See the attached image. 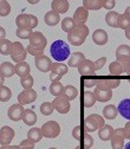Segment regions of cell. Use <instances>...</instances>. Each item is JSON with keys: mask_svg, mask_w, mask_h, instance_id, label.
<instances>
[{"mask_svg": "<svg viewBox=\"0 0 130 149\" xmlns=\"http://www.w3.org/2000/svg\"><path fill=\"white\" fill-rule=\"evenodd\" d=\"M51 56L53 57L54 61H57V63H62L70 58V47L69 45L63 42V40H56L52 43L50 47Z\"/></svg>", "mask_w": 130, "mask_h": 149, "instance_id": "cell-1", "label": "cell"}, {"mask_svg": "<svg viewBox=\"0 0 130 149\" xmlns=\"http://www.w3.org/2000/svg\"><path fill=\"white\" fill-rule=\"evenodd\" d=\"M88 34H89V29L85 25H76L75 29L70 33H67V40L72 45L79 46L85 42Z\"/></svg>", "mask_w": 130, "mask_h": 149, "instance_id": "cell-2", "label": "cell"}, {"mask_svg": "<svg viewBox=\"0 0 130 149\" xmlns=\"http://www.w3.org/2000/svg\"><path fill=\"white\" fill-rule=\"evenodd\" d=\"M105 125L104 118L97 114H91L84 120V129L86 133H94Z\"/></svg>", "mask_w": 130, "mask_h": 149, "instance_id": "cell-3", "label": "cell"}, {"mask_svg": "<svg viewBox=\"0 0 130 149\" xmlns=\"http://www.w3.org/2000/svg\"><path fill=\"white\" fill-rule=\"evenodd\" d=\"M15 24L18 26V29H34L38 25V19H37L35 15H32V14H25V13H22L17 17L15 19Z\"/></svg>", "mask_w": 130, "mask_h": 149, "instance_id": "cell-4", "label": "cell"}, {"mask_svg": "<svg viewBox=\"0 0 130 149\" xmlns=\"http://www.w3.org/2000/svg\"><path fill=\"white\" fill-rule=\"evenodd\" d=\"M40 129L43 132L44 137H47V139H54V137H57L59 135V133H60V127L56 121L45 122L42 125Z\"/></svg>", "mask_w": 130, "mask_h": 149, "instance_id": "cell-5", "label": "cell"}, {"mask_svg": "<svg viewBox=\"0 0 130 149\" xmlns=\"http://www.w3.org/2000/svg\"><path fill=\"white\" fill-rule=\"evenodd\" d=\"M26 56H27V50L23 46V44L20 42H14L13 43V51L11 53L12 61H14L17 64L25 62Z\"/></svg>", "mask_w": 130, "mask_h": 149, "instance_id": "cell-6", "label": "cell"}, {"mask_svg": "<svg viewBox=\"0 0 130 149\" xmlns=\"http://www.w3.org/2000/svg\"><path fill=\"white\" fill-rule=\"evenodd\" d=\"M67 73V66L64 63H53L52 69L50 71L51 82H59V79Z\"/></svg>", "mask_w": 130, "mask_h": 149, "instance_id": "cell-7", "label": "cell"}, {"mask_svg": "<svg viewBox=\"0 0 130 149\" xmlns=\"http://www.w3.org/2000/svg\"><path fill=\"white\" fill-rule=\"evenodd\" d=\"M124 139H125V132L124 128H118L115 129L114 135L111 137V147L113 149H123L124 146Z\"/></svg>", "mask_w": 130, "mask_h": 149, "instance_id": "cell-8", "label": "cell"}, {"mask_svg": "<svg viewBox=\"0 0 130 149\" xmlns=\"http://www.w3.org/2000/svg\"><path fill=\"white\" fill-rule=\"evenodd\" d=\"M53 104V108L58 111L59 114H66L69 113V110H70V101L67 97H65L64 95L62 96H58V97H56L52 102Z\"/></svg>", "mask_w": 130, "mask_h": 149, "instance_id": "cell-9", "label": "cell"}, {"mask_svg": "<svg viewBox=\"0 0 130 149\" xmlns=\"http://www.w3.org/2000/svg\"><path fill=\"white\" fill-rule=\"evenodd\" d=\"M78 72L82 74V76H85V77L95 76V72H96L95 63L91 62V61H89V59H84V61L78 65Z\"/></svg>", "mask_w": 130, "mask_h": 149, "instance_id": "cell-10", "label": "cell"}, {"mask_svg": "<svg viewBox=\"0 0 130 149\" xmlns=\"http://www.w3.org/2000/svg\"><path fill=\"white\" fill-rule=\"evenodd\" d=\"M35 100H37V92L33 89H24V91H22L18 95V101H19V104L22 105L33 103Z\"/></svg>", "mask_w": 130, "mask_h": 149, "instance_id": "cell-11", "label": "cell"}, {"mask_svg": "<svg viewBox=\"0 0 130 149\" xmlns=\"http://www.w3.org/2000/svg\"><path fill=\"white\" fill-rule=\"evenodd\" d=\"M24 113H25V109L23 108L22 104H13L10 107L8 111H7V116L10 120L14 121V122H18L23 120V116H24Z\"/></svg>", "mask_w": 130, "mask_h": 149, "instance_id": "cell-12", "label": "cell"}, {"mask_svg": "<svg viewBox=\"0 0 130 149\" xmlns=\"http://www.w3.org/2000/svg\"><path fill=\"white\" fill-rule=\"evenodd\" d=\"M34 63H35L37 69H38L39 71H42V72H49V71H51L52 65H53V63L51 62V59L49 57H46L45 54H42V56H39V57H35Z\"/></svg>", "mask_w": 130, "mask_h": 149, "instance_id": "cell-13", "label": "cell"}, {"mask_svg": "<svg viewBox=\"0 0 130 149\" xmlns=\"http://www.w3.org/2000/svg\"><path fill=\"white\" fill-rule=\"evenodd\" d=\"M121 84L120 79H114V78H99L97 82L96 88L102 89V90H113L117 88Z\"/></svg>", "mask_w": 130, "mask_h": 149, "instance_id": "cell-14", "label": "cell"}, {"mask_svg": "<svg viewBox=\"0 0 130 149\" xmlns=\"http://www.w3.org/2000/svg\"><path fill=\"white\" fill-rule=\"evenodd\" d=\"M47 44V40L45 38V36L42 32H33L31 38H30V45L33 47H40V49H45Z\"/></svg>", "mask_w": 130, "mask_h": 149, "instance_id": "cell-15", "label": "cell"}, {"mask_svg": "<svg viewBox=\"0 0 130 149\" xmlns=\"http://www.w3.org/2000/svg\"><path fill=\"white\" fill-rule=\"evenodd\" d=\"M13 137H14V130L11 127L5 125L1 128V130H0V143H1V146H8L13 140Z\"/></svg>", "mask_w": 130, "mask_h": 149, "instance_id": "cell-16", "label": "cell"}, {"mask_svg": "<svg viewBox=\"0 0 130 149\" xmlns=\"http://www.w3.org/2000/svg\"><path fill=\"white\" fill-rule=\"evenodd\" d=\"M116 59L121 63L130 61V46L120 45L116 50Z\"/></svg>", "mask_w": 130, "mask_h": 149, "instance_id": "cell-17", "label": "cell"}, {"mask_svg": "<svg viewBox=\"0 0 130 149\" xmlns=\"http://www.w3.org/2000/svg\"><path fill=\"white\" fill-rule=\"evenodd\" d=\"M88 17H89V12L88 10H85L83 6L78 7L73 14V20H75L76 25H85V22L88 20Z\"/></svg>", "mask_w": 130, "mask_h": 149, "instance_id": "cell-18", "label": "cell"}, {"mask_svg": "<svg viewBox=\"0 0 130 149\" xmlns=\"http://www.w3.org/2000/svg\"><path fill=\"white\" fill-rule=\"evenodd\" d=\"M117 109H118V113L121 114L122 117H124L128 121H130V98L122 100L120 102Z\"/></svg>", "mask_w": 130, "mask_h": 149, "instance_id": "cell-19", "label": "cell"}, {"mask_svg": "<svg viewBox=\"0 0 130 149\" xmlns=\"http://www.w3.org/2000/svg\"><path fill=\"white\" fill-rule=\"evenodd\" d=\"M92 40L97 45H105L108 43V33L104 30L98 29L92 33Z\"/></svg>", "mask_w": 130, "mask_h": 149, "instance_id": "cell-20", "label": "cell"}, {"mask_svg": "<svg viewBox=\"0 0 130 149\" xmlns=\"http://www.w3.org/2000/svg\"><path fill=\"white\" fill-rule=\"evenodd\" d=\"M51 7L52 11L59 13H66L69 10V1L66 0H53L51 3Z\"/></svg>", "mask_w": 130, "mask_h": 149, "instance_id": "cell-21", "label": "cell"}, {"mask_svg": "<svg viewBox=\"0 0 130 149\" xmlns=\"http://www.w3.org/2000/svg\"><path fill=\"white\" fill-rule=\"evenodd\" d=\"M114 132H115V129L110 124H105L103 128H101L98 130V137L102 141H109V140H111V137H113Z\"/></svg>", "mask_w": 130, "mask_h": 149, "instance_id": "cell-22", "label": "cell"}, {"mask_svg": "<svg viewBox=\"0 0 130 149\" xmlns=\"http://www.w3.org/2000/svg\"><path fill=\"white\" fill-rule=\"evenodd\" d=\"M94 94L96 96V100L98 102H108L113 97V90H102V89H95Z\"/></svg>", "mask_w": 130, "mask_h": 149, "instance_id": "cell-23", "label": "cell"}, {"mask_svg": "<svg viewBox=\"0 0 130 149\" xmlns=\"http://www.w3.org/2000/svg\"><path fill=\"white\" fill-rule=\"evenodd\" d=\"M0 73H1V77H12L15 73V66L8 62H5L0 66Z\"/></svg>", "mask_w": 130, "mask_h": 149, "instance_id": "cell-24", "label": "cell"}, {"mask_svg": "<svg viewBox=\"0 0 130 149\" xmlns=\"http://www.w3.org/2000/svg\"><path fill=\"white\" fill-rule=\"evenodd\" d=\"M44 20H45L46 25H49V26H56V25L59 23L60 17H59V14H58L57 12L50 11V12H47V13L45 14Z\"/></svg>", "mask_w": 130, "mask_h": 149, "instance_id": "cell-25", "label": "cell"}, {"mask_svg": "<svg viewBox=\"0 0 130 149\" xmlns=\"http://www.w3.org/2000/svg\"><path fill=\"white\" fill-rule=\"evenodd\" d=\"M118 18L120 14L115 11H109L105 15V22L110 27H118Z\"/></svg>", "mask_w": 130, "mask_h": 149, "instance_id": "cell-26", "label": "cell"}, {"mask_svg": "<svg viewBox=\"0 0 130 149\" xmlns=\"http://www.w3.org/2000/svg\"><path fill=\"white\" fill-rule=\"evenodd\" d=\"M85 59L84 54L82 52H73L69 58V66L71 68H78V65Z\"/></svg>", "mask_w": 130, "mask_h": 149, "instance_id": "cell-27", "label": "cell"}, {"mask_svg": "<svg viewBox=\"0 0 130 149\" xmlns=\"http://www.w3.org/2000/svg\"><path fill=\"white\" fill-rule=\"evenodd\" d=\"M30 71H31V69H30V65H29L26 62L18 63V64L15 65V73H17L18 76L20 77V78L29 76V74H30Z\"/></svg>", "mask_w": 130, "mask_h": 149, "instance_id": "cell-28", "label": "cell"}, {"mask_svg": "<svg viewBox=\"0 0 130 149\" xmlns=\"http://www.w3.org/2000/svg\"><path fill=\"white\" fill-rule=\"evenodd\" d=\"M83 7L85 10H91V11H97L103 7V0H84L83 1Z\"/></svg>", "mask_w": 130, "mask_h": 149, "instance_id": "cell-29", "label": "cell"}, {"mask_svg": "<svg viewBox=\"0 0 130 149\" xmlns=\"http://www.w3.org/2000/svg\"><path fill=\"white\" fill-rule=\"evenodd\" d=\"M43 136H44L43 132H42V129H39V128H31L29 130V133H27V139L30 141H32L33 143L39 142Z\"/></svg>", "mask_w": 130, "mask_h": 149, "instance_id": "cell-30", "label": "cell"}, {"mask_svg": "<svg viewBox=\"0 0 130 149\" xmlns=\"http://www.w3.org/2000/svg\"><path fill=\"white\" fill-rule=\"evenodd\" d=\"M117 114H118V109H117L115 105H113V104L105 105L104 109H103V116H104L105 118H108V120H114V118H116Z\"/></svg>", "mask_w": 130, "mask_h": 149, "instance_id": "cell-31", "label": "cell"}, {"mask_svg": "<svg viewBox=\"0 0 130 149\" xmlns=\"http://www.w3.org/2000/svg\"><path fill=\"white\" fill-rule=\"evenodd\" d=\"M23 121L26 125H34V123L37 122V115L32 109H26L24 116H23Z\"/></svg>", "mask_w": 130, "mask_h": 149, "instance_id": "cell-32", "label": "cell"}, {"mask_svg": "<svg viewBox=\"0 0 130 149\" xmlns=\"http://www.w3.org/2000/svg\"><path fill=\"white\" fill-rule=\"evenodd\" d=\"M50 92H51V95L56 96V97H58V96H62L64 94V89L65 86H63V84L60 82H52L51 85H50Z\"/></svg>", "mask_w": 130, "mask_h": 149, "instance_id": "cell-33", "label": "cell"}, {"mask_svg": "<svg viewBox=\"0 0 130 149\" xmlns=\"http://www.w3.org/2000/svg\"><path fill=\"white\" fill-rule=\"evenodd\" d=\"M109 72L113 74V76H118V74H122L124 71V68L122 65L121 62L116 61V62H113V63H110L109 65Z\"/></svg>", "mask_w": 130, "mask_h": 149, "instance_id": "cell-34", "label": "cell"}, {"mask_svg": "<svg viewBox=\"0 0 130 149\" xmlns=\"http://www.w3.org/2000/svg\"><path fill=\"white\" fill-rule=\"evenodd\" d=\"M13 51V43L8 39H1L0 40V52L4 56L11 54Z\"/></svg>", "mask_w": 130, "mask_h": 149, "instance_id": "cell-35", "label": "cell"}, {"mask_svg": "<svg viewBox=\"0 0 130 149\" xmlns=\"http://www.w3.org/2000/svg\"><path fill=\"white\" fill-rule=\"evenodd\" d=\"M75 27H76V23H75V20H73V18L66 17V18H64V19H63V22H62V30L64 32L70 33Z\"/></svg>", "mask_w": 130, "mask_h": 149, "instance_id": "cell-36", "label": "cell"}, {"mask_svg": "<svg viewBox=\"0 0 130 149\" xmlns=\"http://www.w3.org/2000/svg\"><path fill=\"white\" fill-rule=\"evenodd\" d=\"M96 96L94 92H91V91H85L84 92V105L86 108H91V107H94L95 103H96Z\"/></svg>", "mask_w": 130, "mask_h": 149, "instance_id": "cell-37", "label": "cell"}, {"mask_svg": "<svg viewBox=\"0 0 130 149\" xmlns=\"http://www.w3.org/2000/svg\"><path fill=\"white\" fill-rule=\"evenodd\" d=\"M63 95L65 97H67L69 101H73L78 95V90L75 86H72V85H66L65 89H64V94Z\"/></svg>", "mask_w": 130, "mask_h": 149, "instance_id": "cell-38", "label": "cell"}, {"mask_svg": "<svg viewBox=\"0 0 130 149\" xmlns=\"http://www.w3.org/2000/svg\"><path fill=\"white\" fill-rule=\"evenodd\" d=\"M12 96V91L10 88H7L6 85H1L0 86V101L1 102H7L10 101Z\"/></svg>", "mask_w": 130, "mask_h": 149, "instance_id": "cell-39", "label": "cell"}, {"mask_svg": "<svg viewBox=\"0 0 130 149\" xmlns=\"http://www.w3.org/2000/svg\"><path fill=\"white\" fill-rule=\"evenodd\" d=\"M32 33H33V31L30 29H17V31H15L17 37L20 39H30Z\"/></svg>", "mask_w": 130, "mask_h": 149, "instance_id": "cell-40", "label": "cell"}, {"mask_svg": "<svg viewBox=\"0 0 130 149\" xmlns=\"http://www.w3.org/2000/svg\"><path fill=\"white\" fill-rule=\"evenodd\" d=\"M53 104L50 103V102H44L42 105H40V113L44 115V116H49L53 113Z\"/></svg>", "mask_w": 130, "mask_h": 149, "instance_id": "cell-41", "label": "cell"}, {"mask_svg": "<svg viewBox=\"0 0 130 149\" xmlns=\"http://www.w3.org/2000/svg\"><path fill=\"white\" fill-rule=\"evenodd\" d=\"M11 12V6L6 0H1L0 1V15L1 17H6Z\"/></svg>", "mask_w": 130, "mask_h": 149, "instance_id": "cell-42", "label": "cell"}, {"mask_svg": "<svg viewBox=\"0 0 130 149\" xmlns=\"http://www.w3.org/2000/svg\"><path fill=\"white\" fill-rule=\"evenodd\" d=\"M118 27L120 29H123V30H128L130 27V20L124 15V14H120V18H118Z\"/></svg>", "mask_w": 130, "mask_h": 149, "instance_id": "cell-43", "label": "cell"}, {"mask_svg": "<svg viewBox=\"0 0 130 149\" xmlns=\"http://www.w3.org/2000/svg\"><path fill=\"white\" fill-rule=\"evenodd\" d=\"M20 84L24 89H32L33 86V77L31 76V74H29V76L26 77H23L20 78Z\"/></svg>", "mask_w": 130, "mask_h": 149, "instance_id": "cell-44", "label": "cell"}, {"mask_svg": "<svg viewBox=\"0 0 130 149\" xmlns=\"http://www.w3.org/2000/svg\"><path fill=\"white\" fill-rule=\"evenodd\" d=\"M26 50H27V53L34 56V57H39V56H42L43 52H44V49H40V47H33V46H31V45H29V46L26 47Z\"/></svg>", "mask_w": 130, "mask_h": 149, "instance_id": "cell-45", "label": "cell"}, {"mask_svg": "<svg viewBox=\"0 0 130 149\" xmlns=\"http://www.w3.org/2000/svg\"><path fill=\"white\" fill-rule=\"evenodd\" d=\"M92 146H94V139L89 133L84 134V148L85 149H90Z\"/></svg>", "mask_w": 130, "mask_h": 149, "instance_id": "cell-46", "label": "cell"}, {"mask_svg": "<svg viewBox=\"0 0 130 149\" xmlns=\"http://www.w3.org/2000/svg\"><path fill=\"white\" fill-rule=\"evenodd\" d=\"M97 82H98V79L94 78V76H91V77H86V78L84 79V86H85V88L95 86V85H97Z\"/></svg>", "mask_w": 130, "mask_h": 149, "instance_id": "cell-47", "label": "cell"}, {"mask_svg": "<svg viewBox=\"0 0 130 149\" xmlns=\"http://www.w3.org/2000/svg\"><path fill=\"white\" fill-rule=\"evenodd\" d=\"M19 146L22 147V149H33V148H34V143H33L32 141H30L29 139L22 141Z\"/></svg>", "mask_w": 130, "mask_h": 149, "instance_id": "cell-48", "label": "cell"}, {"mask_svg": "<svg viewBox=\"0 0 130 149\" xmlns=\"http://www.w3.org/2000/svg\"><path fill=\"white\" fill-rule=\"evenodd\" d=\"M116 5L115 0H103V7L106 10H113Z\"/></svg>", "mask_w": 130, "mask_h": 149, "instance_id": "cell-49", "label": "cell"}, {"mask_svg": "<svg viewBox=\"0 0 130 149\" xmlns=\"http://www.w3.org/2000/svg\"><path fill=\"white\" fill-rule=\"evenodd\" d=\"M105 62H106V58H105V57H101L99 59H97V61L95 62V66H96V70H101V69L104 66Z\"/></svg>", "mask_w": 130, "mask_h": 149, "instance_id": "cell-50", "label": "cell"}, {"mask_svg": "<svg viewBox=\"0 0 130 149\" xmlns=\"http://www.w3.org/2000/svg\"><path fill=\"white\" fill-rule=\"evenodd\" d=\"M79 130H81V127L77 125L75 127V129L72 130V136L73 139H76V140H81V135H79Z\"/></svg>", "mask_w": 130, "mask_h": 149, "instance_id": "cell-51", "label": "cell"}, {"mask_svg": "<svg viewBox=\"0 0 130 149\" xmlns=\"http://www.w3.org/2000/svg\"><path fill=\"white\" fill-rule=\"evenodd\" d=\"M124 132H125V139L130 140V121L125 124V127H124Z\"/></svg>", "mask_w": 130, "mask_h": 149, "instance_id": "cell-52", "label": "cell"}, {"mask_svg": "<svg viewBox=\"0 0 130 149\" xmlns=\"http://www.w3.org/2000/svg\"><path fill=\"white\" fill-rule=\"evenodd\" d=\"M1 149H22L20 146H1Z\"/></svg>", "mask_w": 130, "mask_h": 149, "instance_id": "cell-53", "label": "cell"}, {"mask_svg": "<svg viewBox=\"0 0 130 149\" xmlns=\"http://www.w3.org/2000/svg\"><path fill=\"white\" fill-rule=\"evenodd\" d=\"M122 65H123V68H124V71L127 72V71L130 69V61H128V62H123Z\"/></svg>", "mask_w": 130, "mask_h": 149, "instance_id": "cell-54", "label": "cell"}, {"mask_svg": "<svg viewBox=\"0 0 130 149\" xmlns=\"http://www.w3.org/2000/svg\"><path fill=\"white\" fill-rule=\"evenodd\" d=\"M124 15H125V17L128 18L129 20H130V6L125 8V11H124Z\"/></svg>", "mask_w": 130, "mask_h": 149, "instance_id": "cell-55", "label": "cell"}, {"mask_svg": "<svg viewBox=\"0 0 130 149\" xmlns=\"http://www.w3.org/2000/svg\"><path fill=\"white\" fill-rule=\"evenodd\" d=\"M125 37H127V38H128L129 40H130V27H129V29L125 31Z\"/></svg>", "mask_w": 130, "mask_h": 149, "instance_id": "cell-56", "label": "cell"}, {"mask_svg": "<svg viewBox=\"0 0 130 149\" xmlns=\"http://www.w3.org/2000/svg\"><path fill=\"white\" fill-rule=\"evenodd\" d=\"M0 30H1V39H5V30H4V27H0Z\"/></svg>", "mask_w": 130, "mask_h": 149, "instance_id": "cell-57", "label": "cell"}, {"mask_svg": "<svg viewBox=\"0 0 130 149\" xmlns=\"http://www.w3.org/2000/svg\"><path fill=\"white\" fill-rule=\"evenodd\" d=\"M29 3L30 4H37L38 3V0H29Z\"/></svg>", "mask_w": 130, "mask_h": 149, "instance_id": "cell-58", "label": "cell"}, {"mask_svg": "<svg viewBox=\"0 0 130 149\" xmlns=\"http://www.w3.org/2000/svg\"><path fill=\"white\" fill-rule=\"evenodd\" d=\"M124 149H130V142H129L128 144H125V147H124Z\"/></svg>", "mask_w": 130, "mask_h": 149, "instance_id": "cell-59", "label": "cell"}, {"mask_svg": "<svg viewBox=\"0 0 130 149\" xmlns=\"http://www.w3.org/2000/svg\"><path fill=\"white\" fill-rule=\"evenodd\" d=\"M127 74H128V76H129V78H130V69L127 71Z\"/></svg>", "mask_w": 130, "mask_h": 149, "instance_id": "cell-60", "label": "cell"}, {"mask_svg": "<svg viewBox=\"0 0 130 149\" xmlns=\"http://www.w3.org/2000/svg\"><path fill=\"white\" fill-rule=\"evenodd\" d=\"M76 149H81V147H76Z\"/></svg>", "mask_w": 130, "mask_h": 149, "instance_id": "cell-61", "label": "cell"}, {"mask_svg": "<svg viewBox=\"0 0 130 149\" xmlns=\"http://www.w3.org/2000/svg\"><path fill=\"white\" fill-rule=\"evenodd\" d=\"M49 149H57V148H49Z\"/></svg>", "mask_w": 130, "mask_h": 149, "instance_id": "cell-62", "label": "cell"}, {"mask_svg": "<svg viewBox=\"0 0 130 149\" xmlns=\"http://www.w3.org/2000/svg\"><path fill=\"white\" fill-rule=\"evenodd\" d=\"M128 81H129V83H130V78H129V79H128Z\"/></svg>", "mask_w": 130, "mask_h": 149, "instance_id": "cell-63", "label": "cell"}]
</instances>
